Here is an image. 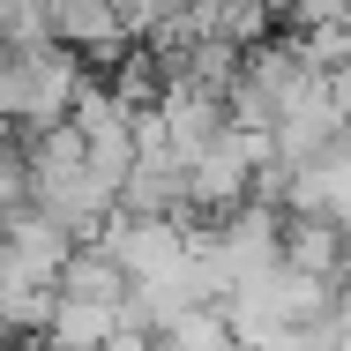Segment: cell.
I'll return each instance as SVG.
<instances>
[{"label": "cell", "instance_id": "1", "mask_svg": "<svg viewBox=\"0 0 351 351\" xmlns=\"http://www.w3.org/2000/svg\"><path fill=\"white\" fill-rule=\"evenodd\" d=\"M120 299H128V277H120V262L97 247V239H82L68 262H60V277H53V299H45V344L60 351H105L120 337Z\"/></svg>", "mask_w": 351, "mask_h": 351}, {"label": "cell", "instance_id": "2", "mask_svg": "<svg viewBox=\"0 0 351 351\" xmlns=\"http://www.w3.org/2000/svg\"><path fill=\"white\" fill-rule=\"evenodd\" d=\"M344 224L337 217H314V210H284L277 217V262L284 269H299V277H337L344 269Z\"/></svg>", "mask_w": 351, "mask_h": 351}, {"label": "cell", "instance_id": "3", "mask_svg": "<svg viewBox=\"0 0 351 351\" xmlns=\"http://www.w3.org/2000/svg\"><path fill=\"white\" fill-rule=\"evenodd\" d=\"M45 38V0H0V45Z\"/></svg>", "mask_w": 351, "mask_h": 351}, {"label": "cell", "instance_id": "4", "mask_svg": "<svg viewBox=\"0 0 351 351\" xmlns=\"http://www.w3.org/2000/svg\"><path fill=\"white\" fill-rule=\"evenodd\" d=\"M0 351H60V344H45V337H15V344H0Z\"/></svg>", "mask_w": 351, "mask_h": 351}]
</instances>
